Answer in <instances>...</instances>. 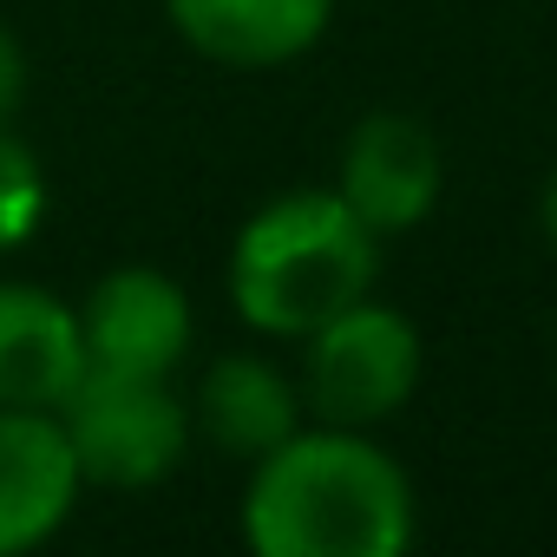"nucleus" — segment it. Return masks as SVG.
Instances as JSON below:
<instances>
[{
	"label": "nucleus",
	"mask_w": 557,
	"mask_h": 557,
	"mask_svg": "<svg viewBox=\"0 0 557 557\" xmlns=\"http://www.w3.org/2000/svg\"><path fill=\"white\" fill-rule=\"evenodd\" d=\"M243 544L256 557H400L413 485L361 426H296L249 466Z\"/></svg>",
	"instance_id": "obj_1"
},
{
	"label": "nucleus",
	"mask_w": 557,
	"mask_h": 557,
	"mask_svg": "<svg viewBox=\"0 0 557 557\" xmlns=\"http://www.w3.org/2000/svg\"><path fill=\"white\" fill-rule=\"evenodd\" d=\"M381 236L342 190H289L262 203L230 249V302L256 335L302 342L348 302L374 296Z\"/></svg>",
	"instance_id": "obj_2"
},
{
	"label": "nucleus",
	"mask_w": 557,
	"mask_h": 557,
	"mask_svg": "<svg viewBox=\"0 0 557 557\" xmlns=\"http://www.w3.org/2000/svg\"><path fill=\"white\" fill-rule=\"evenodd\" d=\"M420 374H426L420 329L400 309L361 296L342 315H329L315 335H302V381L296 387L315 407V420L368 433L413 400Z\"/></svg>",
	"instance_id": "obj_3"
},
{
	"label": "nucleus",
	"mask_w": 557,
	"mask_h": 557,
	"mask_svg": "<svg viewBox=\"0 0 557 557\" xmlns=\"http://www.w3.org/2000/svg\"><path fill=\"white\" fill-rule=\"evenodd\" d=\"M60 426L73 440L79 479L138 492L177 472L190 446V400L171 394V374H106L86 368V381L66 394Z\"/></svg>",
	"instance_id": "obj_4"
},
{
	"label": "nucleus",
	"mask_w": 557,
	"mask_h": 557,
	"mask_svg": "<svg viewBox=\"0 0 557 557\" xmlns=\"http://www.w3.org/2000/svg\"><path fill=\"white\" fill-rule=\"evenodd\" d=\"M190 335H197L190 296L164 269H138V262L112 269L79 302L86 368H106V374H171L190 355Z\"/></svg>",
	"instance_id": "obj_5"
},
{
	"label": "nucleus",
	"mask_w": 557,
	"mask_h": 557,
	"mask_svg": "<svg viewBox=\"0 0 557 557\" xmlns=\"http://www.w3.org/2000/svg\"><path fill=\"white\" fill-rule=\"evenodd\" d=\"M335 190L374 236H400V230L426 223V210L440 203V145H433V132L407 112H368L348 132Z\"/></svg>",
	"instance_id": "obj_6"
},
{
	"label": "nucleus",
	"mask_w": 557,
	"mask_h": 557,
	"mask_svg": "<svg viewBox=\"0 0 557 557\" xmlns=\"http://www.w3.org/2000/svg\"><path fill=\"white\" fill-rule=\"evenodd\" d=\"M79 459L47 407H0V557L47 544L79 505Z\"/></svg>",
	"instance_id": "obj_7"
},
{
	"label": "nucleus",
	"mask_w": 557,
	"mask_h": 557,
	"mask_svg": "<svg viewBox=\"0 0 557 557\" xmlns=\"http://www.w3.org/2000/svg\"><path fill=\"white\" fill-rule=\"evenodd\" d=\"M79 381H86L79 309H66L34 283H0V407L60 413Z\"/></svg>",
	"instance_id": "obj_8"
},
{
	"label": "nucleus",
	"mask_w": 557,
	"mask_h": 557,
	"mask_svg": "<svg viewBox=\"0 0 557 557\" xmlns=\"http://www.w3.org/2000/svg\"><path fill=\"white\" fill-rule=\"evenodd\" d=\"M164 14L190 53L256 73L302 60L329 34L335 0H164Z\"/></svg>",
	"instance_id": "obj_9"
},
{
	"label": "nucleus",
	"mask_w": 557,
	"mask_h": 557,
	"mask_svg": "<svg viewBox=\"0 0 557 557\" xmlns=\"http://www.w3.org/2000/svg\"><path fill=\"white\" fill-rule=\"evenodd\" d=\"M302 426V387L262 361V355H223L203 368L197 400H190V433H203L216 453L256 466L269 446H283Z\"/></svg>",
	"instance_id": "obj_10"
},
{
	"label": "nucleus",
	"mask_w": 557,
	"mask_h": 557,
	"mask_svg": "<svg viewBox=\"0 0 557 557\" xmlns=\"http://www.w3.org/2000/svg\"><path fill=\"white\" fill-rule=\"evenodd\" d=\"M47 216V177L34 164V151L0 125V256L21 249Z\"/></svg>",
	"instance_id": "obj_11"
},
{
	"label": "nucleus",
	"mask_w": 557,
	"mask_h": 557,
	"mask_svg": "<svg viewBox=\"0 0 557 557\" xmlns=\"http://www.w3.org/2000/svg\"><path fill=\"white\" fill-rule=\"evenodd\" d=\"M21 92H27V53H21V40L8 34V21H0V125L14 119Z\"/></svg>",
	"instance_id": "obj_12"
},
{
	"label": "nucleus",
	"mask_w": 557,
	"mask_h": 557,
	"mask_svg": "<svg viewBox=\"0 0 557 557\" xmlns=\"http://www.w3.org/2000/svg\"><path fill=\"white\" fill-rule=\"evenodd\" d=\"M537 223H544V236H550V249H557V171L544 177V197H537Z\"/></svg>",
	"instance_id": "obj_13"
}]
</instances>
